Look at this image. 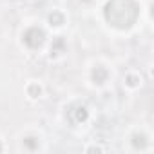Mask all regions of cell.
Masks as SVG:
<instances>
[{"label":"cell","mask_w":154,"mask_h":154,"mask_svg":"<svg viewBox=\"0 0 154 154\" xmlns=\"http://www.w3.org/2000/svg\"><path fill=\"white\" fill-rule=\"evenodd\" d=\"M105 20L116 29H129L140 17V6L134 0H109L103 9Z\"/></svg>","instance_id":"obj_1"},{"label":"cell","mask_w":154,"mask_h":154,"mask_svg":"<svg viewBox=\"0 0 154 154\" xmlns=\"http://www.w3.org/2000/svg\"><path fill=\"white\" fill-rule=\"evenodd\" d=\"M22 40H24V44H26L29 49H38V47L45 42V33H44L40 27H29V29H26V33L22 35Z\"/></svg>","instance_id":"obj_2"},{"label":"cell","mask_w":154,"mask_h":154,"mask_svg":"<svg viewBox=\"0 0 154 154\" xmlns=\"http://www.w3.org/2000/svg\"><path fill=\"white\" fill-rule=\"evenodd\" d=\"M71 122H74V123H82V122H85L87 120V116H89V112H87V109L84 107V105H76V107H72V111H71Z\"/></svg>","instance_id":"obj_3"},{"label":"cell","mask_w":154,"mask_h":154,"mask_svg":"<svg viewBox=\"0 0 154 154\" xmlns=\"http://www.w3.org/2000/svg\"><path fill=\"white\" fill-rule=\"evenodd\" d=\"M107 76H109V72H107V69L105 67H102V65H96L94 69H93V72H91V78H93V82L94 84H103L105 80H107Z\"/></svg>","instance_id":"obj_4"},{"label":"cell","mask_w":154,"mask_h":154,"mask_svg":"<svg viewBox=\"0 0 154 154\" xmlns=\"http://www.w3.org/2000/svg\"><path fill=\"white\" fill-rule=\"evenodd\" d=\"M63 49H65V42H63V38H62V36H58V38L53 42V45H51V53H54V54H60Z\"/></svg>","instance_id":"obj_5"},{"label":"cell","mask_w":154,"mask_h":154,"mask_svg":"<svg viewBox=\"0 0 154 154\" xmlns=\"http://www.w3.org/2000/svg\"><path fill=\"white\" fill-rule=\"evenodd\" d=\"M24 147L27 149V150H36L38 149V138H35V136H27V138H24Z\"/></svg>","instance_id":"obj_6"},{"label":"cell","mask_w":154,"mask_h":154,"mask_svg":"<svg viewBox=\"0 0 154 154\" xmlns=\"http://www.w3.org/2000/svg\"><path fill=\"white\" fill-rule=\"evenodd\" d=\"M132 145H134V149H145L147 138H145L143 134H134V136H132Z\"/></svg>","instance_id":"obj_7"},{"label":"cell","mask_w":154,"mask_h":154,"mask_svg":"<svg viewBox=\"0 0 154 154\" xmlns=\"http://www.w3.org/2000/svg\"><path fill=\"white\" fill-rule=\"evenodd\" d=\"M36 93L40 94V87H36V85H31V87H29V94L35 98V96H36Z\"/></svg>","instance_id":"obj_8"},{"label":"cell","mask_w":154,"mask_h":154,"mask_svg":"<svg viewBox=\"0 0 154 154\" xmlns=\"http://www.w3.org/2000/svg\"><path fill=\"white\" fill-rule=\"evenodd\" d=\"M0 150H2V143H0Z\"/></svg>","instance_id":"obj_9"}]
</instances>
